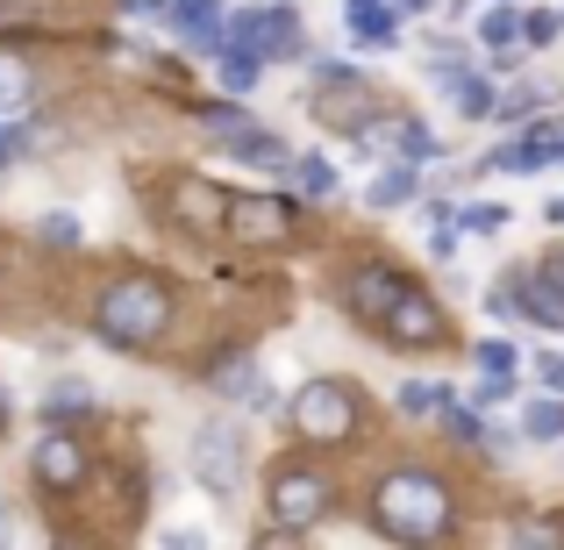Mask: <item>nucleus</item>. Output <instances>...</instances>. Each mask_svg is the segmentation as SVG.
Masks as SVG:
<instances>
[{
    "instance_id": "nucleus-1",
    "label": "nucleus",
    "mask_w": 564,
    "mask_h": 550,
    "mask_svg": "<svg viewBox=\"0 0 564 550\" xmlns=\"http://www.w3.org/2000/svg\"><path fill=\"white\" fill-rule=\"evenodd\" d=\"M451 522H457V494L436 479V472L400 465V472H386L372 486V529L379 537H393L408 550H429V543L451 537Z\"/></svg>"
},
{
    "instance_id": "nucleus-2",
    "label": "nucleus",
    "mask_w": 564,
    "mask_h": 550,
    "mask_svg": "<svg viewBox=\"0 0 564 550\" xmlns=\"http://www.w3.org/2000/svg\"><path fill=\"white\" fill-rule=\"evenodd\" d=\"M94 330H100V344H115V351L158 344V336L172 330V293H165V279H151V272L115 279V287L94 301Z\"/></svg>"
},
{
    "instance_id": "nucleus-3",
    "label": "nucleus",
    "mask_w": 564,
    "mask_h": 550,
    "mask_svg": "<svg viewBox=\"0 0 564 550\" xmlns=\"http://www.w3.org/2000/svg\"><path fill=\"white\" fill-rule=\"evenodd\" d=\"M221 51H250V57H264V65H293V57H307L301 8H293V0H264V8L229 14V29H221ZM221 51H215V57H221Z\"/></svg>"
},
{
    "instance_id": "nucleus-4",
    "label": "nucleus",
    "mask_w": 564,
    "mask_h": 550,
    "mask_svg": "<svg viewBox=\"0 0 564 550\" xmlns=\"http://www.w3.org/2000/svg\"><path fill=\"white\" fill-rule=\"evenodd\" d=\"M186 472H193V479H200L215 500H236V494H243V472H250L243 429L221 422V414H207V422L193 429V443H186Z\"/></svg>"
},
{
    "instance_id": "nucleus-5",
    "label": "nucleus",
    "mask_w": 564,
    "mask_h": 550,
    "mask_svg": "<svg viewBox=\"0 0 564 550\" xmlns=\"http://www.w3.org/2000/svg\"><path fill=\"white\" fill-rule=\"evenodd\" d=\"M329 508H336V486H329V472H315V465H279L272 486H264V515H272L279 537L315 529Z\"/></svg>"
},
{
    "instance_id": "nucleus-6",
    "label": "nucleus",
    "mask_w": 564,
    "mask_h": 550,
    "mask_svg": "<svg viewBox=\"0 0 564 550\" xmlns=\"http://www.w3.org/2000/svg\"><path fill=\"white\" fill-rule=\"evenodd\" d=\"M286 422L301 443H344V436H358V400H350L344 379H315L286 400Z\"/></svg>"
},
{
    "instance_id": "nucleus-7",
    "label": "nucleus",
    "mask_w": 564,
    "mask_h": 550,
    "mask_svg": "<svg viewBox=\"0 0 564 550\" xmlns=\"http://www.w3.org/2000/svg\"><path fill=\"white\" fill-rule=\"evenodd\" d=\"M408 287H414V279H408V272H393V265H358V272L336 279V301H344V315L358 322V330H379V322L393 315V301H400Z\"/></svg>"
},
{
    "instance_id": "nucleus-8",
    "label": "nucleus",
    "mask_w": 564,
    "mask_h": 550,
    "mask_svg": "<svg viewBox=\"0 0 564 550\" xmlns=\"http://www.w3.org/2000/svg\"><path fill=\"white\" fill-rule=\"evenodd\" d=\"M372 336H379V344H393V351H436L443 336H451V315H443V308L429 301L422 287H408V293L393 301V315H386Z\"/></svg>"
},
{
    "instance_id": "nucleus-9",
    "label": "nucleus",
    "mask_w": 564,
    "mask_h": 550,
    "mask_svg": "<svg viewBox=\"0 0 564 550\" xmlns=\"http://www.w3.org/2000/svg\"><path fill=\"white\" fill-rule=\"evenodd\" d=\"M344 29L365 51H400V8L393 0H344Z\"/></svg>"
},
{
    "instance_id": "nucleus-10",
    "label": "nucleus",
    "mask_w": 564,
    "mask_h": 550,
    "mask_svg": "<svg viewBox=\"0 0 564 550\" xmlns=\"http://www.w3.org/2000/svg\"><path fill=\"white\" fill-rule=\"evenodd\" d=\"M229 229L243 244H279L293 229V207L286 201H229Z\"/></svg>"
},
{
    "instance_id": "nucleus-11",
    "label": "nucleus",
    "mask_w": 564,
    "mask_h": 550,
    "mask_svg": "<svg viewBox=\"0 0 564 550\" xmlns=\"http://www.w3.org/2000/svg\"><path fill=\"white\" fill-rule=\"evenodd\" d=\"M221 151H229L236 165H258V172H279V180H293V151H286V137H272V129H243V137H229Z\"/></svg>"
},
{
    "instance_id": "nucleus-12",
    "label": "nucleus",
    "mask_w": 564,
    "mask_h": 550,
    "mask_svg": "<svg viewBox=\"0 0 564 550\" xmlns=\"http://www.w3.org/2000/svg\"><path fill=\"white\" fill-rule=\"evenodd\" d=\"M436 86L451 94L457 122H494V100H500V86L486 79V72H451V79H436Z\"/></svg>"
},
{
    "instance_id": "nucleus-13",
    "label": "nucleus",
    "mask_w": 564,
    "mask_h": 550,
    "mask_svg": "<svg viewBox=\"0 0 564 550\" xmlns=\"http://www.w3.org/2000/svg\"><path fill=\"white\" fill-rule=\"evenodd\" d=\"M414 193H422V165H408V158H386V165L372 172V186H365V207H408Z\"/></svg>"
},
{
    "instance_id": "nucleus-14",
    "label": "nucleus",
    "mask_w": 564,
    "mask_h": 550,
    "mask_svg": "<svg viewBox=\"0 0 564 550\" xmlns=\"http://www.w3.org/2000/svg\"><path fill=\"white\" fill-rule=\"evenodd\" d=\"M36 479L57 486V494H65V486H79V479H86V451H79L72 436H43V443H36Z\"/></svg>"
},
{
    "instance_id": "nucleus-15",
    "label": "nucleus",
    "mask_w": 564,
    "mask_h": 550,
    "mask_svg": "<svg viewBox=\"0 0 564 550\" xmlns=\"http://www.w3.org/2000/svg\"><path fill=\"white\" fill-rule=\"evenodd\" d=\"M543 108H551V94L543 86H500V100H494V122L500 129H529V122H543Z\"/></svg>"
},
{
    "instance_id": "nucleus-16",
    "label": "nucleus",
    "mask_w": 564,
    "mask_h": 550,
    "mask_svg": "<svg viewBox=\"0 0 564 550\" xmlns=\"http://www.w3.org/2000/svg\"><path fill=\"white\" fill-rule=\"evenodd\" d=\"M479 51L500 57V51H522V14L508 8V0H494V8L479 14Z\"/></svg>"
},
{
    "instance_id": "nucleus-17",
    "label": "nucleus",
    "mask_w": 564,
    "mask_h": 550,
    "mask_svg": "<svg viewBox=\"0 0 564 550\" xmlns=\"http://www.w3.org/2000/svg\"><path fill=\"white\" fill-rule=\"evenodd\" d=\"M207 379H215V393L221 400H250L264 386V371H258V358H250V351H236V358H221L215 371H207Z\"/></svg>"
},
{
    "instance_id": "nucleus-18",
    "label": "nucleus",
    "mask_w": 564,
    "mask_h": 550,
    "mask_svg": "<svg viewBox=\"0 0 564 550\" xmlns=\"http://www.w3.org/2000/svg\"><path fill=\"white\" fill-rule=\"evenodd\" d=\"M180 215L193 222V229H221V215H229V193H215L207 180H186V186H180Z\"/></svg>"
},
{
    "instance_id": "nucleus-19",
    "label": "nucleus",
    "mask_w": 564,
    "mask_h": 550,
    "mask_svg": "<svg viewBox=\"0 0 564 550\" xmlns=\"http://www.w3.org/2000/svg\"><path fill=\"white\" fill-rule=\"evenodd\" d=\"M522 443H564V400L557 393H536L522 408Z\"/></svg>"
},
{
    "instance_id": "nucleus-20",
    "label": "nucleus",
    "mask_w": 564,
    "mask_h": 550,
    "mask_svg": "<svg viewBox=\"0 0 564 550\" xmlns=\"http://www.w3.org/2000/svg\"><path fill=\"white\" fill-rule=\"evenodd\" d=\"M293 180H301V193H307V201H336V193H344V172H336L322 151L293 158Z\"/></svg>"
},
{
    "instance_id": "nucleus-21",
    "label": "nucleus",
    "mask_w": 564,
    "mask_h": 550,
    "mask_svg": "<svg viewBox=\"0 0 564 550\" xmlns=\"http://www.w3.org/2000/svg\"><path fill=\"white\" fill-rule=\"evenodd\" d=\"M29 108V65L0 43V115H22Z\"/></svg>"
},
{
    "instance_id": "nucleus-22",
    "label": "nucleus",
    "mask_w": 564,
    "mask_h": 550,
    "mask_svg": "<svg viewBox=\"0 0 564 550\" xmlns=\"http://www.w3.org/2000/svg\"><path fill=\"white\" fill-rule=\"evenodd\" d=\"M43 414H51V422H65V414H94V386H86V379H57L51 393H43Z\"/></svg>"
},
{
    "instance_id": "nucleus-23",
    "label": "nucleus",
    "mask_w": 564,
    "mask_h": 550,
    "mask_svg": "<svg viewBox=\"0 0 564 550\" xmlns=\"http://www.w3.org/2000/svg\"><path fill=\"white\" fill-rule=\"evenodd\" d=\"M215 72H221V86H229V100H236V94H250V86L264 79V57H250V51H221V57H215Z\"/></svg>"
},
{
    "instance_id": "nucleus-24",
    "label": "nucleus",
    "mask_w": 564,
    "mask_h": 550,
    "mask_svg": "<svg viewBox=\"0 0 564 550\" xmlns=\"http://www.w3.org/2000/svg\"><path fill=\"white\" fill-rule=\"evenodd\" d=\"M443 400H451V386H436V379H400L393 408L400 414H443Z\"/></svg>"
},
{
    "instance_id": "nucleus-25",
    "label": "nucleus",
    "mask_w": 564,
    "mask_h": 550,
    "mask_svg": "<svg viewBox=\"0 0 564 550\" xmlns=\"http://www.w3.org/2000/svg\"><path fill=\"white\" fill-rule=\"evenodd\" d=\"M508 201H471V207H457V229H465V236H500V229H508Z\"/></svg>"
},
{
    "instance_id": "nucleus-26",
    "label": "nucleus",
    "mask_w": 564,
    "mask_h": 550,
    "mask_svg": "<svg viewBox=\"0 0 564 550\" xmlns=\"http://www.w3.org/2000/svg\"><path fill=\"white\" fill-rule=\"evenodd\" d=\"M508 393H514V371H486V379H471V386H465V408L494 414V408H500Z\"/></svg>"
},
{
    "instance_id": "nucleus-27",
    "label": "nucleus",
    "mask_w": 564,
    "mask_h": 550,
    "mask_svg": "<svg viewBox=\"0 0 564 550\" xmlns=\"http://www.w3.org/2000/svg\"><path fill=\"white\" fill-rule=\"evenodd\" d=\"M36 236H43V244H51V250H79V215H65V207H51V215H43L36 222Z\"/></svg>"
},
{
    "instance_id": "nucleus-28",
    "label": "nucleus",
    "mask_w": 564,
    "mask_h": 550,
    "mask_svg": "<svg viewBox=\"0 0 564 550\" xmlns=\"http://www.w3.org/2000/svg\"><path fill=\"white\" fill-rule=\"evenodd\" d=\"M200 122L215 129L221 143H229V137H243V129H258V122H250V108H236V100H215V108H200Z\"/></svg>"
},
{
    "instance_id": "nucleus-29",
    "label": "nucleus",
    "mask_w": 564,
    "mask_h": 550,
    "mask_svg": "<svg viewBox=\"0 0 564 550\" xmlns=\"http://www.w3.org/2000/svg\"><path fill=\"white\" fill-rule=\"evenodd\" d=\"M471 358H479V371H514V365H522V351H514L508 336H479V351H471Z\"/></svg>"
},
{
    "instance_id": "nucleus-30",
    "label": "nucleus",
    "mask_w": 564,
    "mask_h": 550,
    "mask_svg": "<svg viewBox=\"0 0 564 550\" xmlns=\"http://www.w3.org/2000/svg\"><path fill=\"white\" fill-rule=\"evenodd\" d=\"M508 550H564V537H557V522H522V529H508Z\"/></svg>"
},
{
    "instance_id": "nucleus-31",
    "label": "nucleus",
    "mask_w": 564,
    "mask_h": 550,
    "mask_svg": "<svg viewBox=\"0 0 564 550\" xmlns=\"http://www.w3.org/2000/svg\"><path fill=\"white\" fill-rule=\"evenodd\" d=\"M557 29H564V22H557V14H543V8H536V14H522V51H543Z\"/></svg>"
},
{
    "instance_id": "nucleus-32",
    "label": "nucleus",
    "mask_w": 564,
    "mask_h": 550,
    "mask_svg": "<svg viewBox=\"0 0 564 550\" xmlns=\"http://www.w3.org/2000/svg\"><path fill=\"white\" fill-rule=\"evenodd\" d=\"M536 379H543V393L564 400V358H557V351H543V358H536Z\"/></svg>"
},
{
    "instance_id": "nucleus-33",
    "label": "nucleus",
    "mask_w": 564,
    "mask_h": 550,
    "mask_svg": "<svg viewBox=\"0 0 564 550\" xmlns=\"http://www.w3.org/2000/svg\"><path fill=\"white\" fill-rule=\"evenodd\" d=\"M158 550H215V543H207V529H165Z\"/></svg>"
},
{
    "instance_id": "nucleus-34",
    "label": "nucleus",
    "mask_w": 564,
    "mask_h": 550,
    "mask_svg": "<svg viewBox=\"0 0 564 550\" xmlns=\"http://www.w3.org/2000/svg\"><path fill=\"white\" fill-rule=\"evenodd\" d=\"M122 14H143V22L158 14V22H172V0H122Z\"/></svg>"
},
{
    "instance_id": "nucleus-35",
    "label": "nucleus",
    "mask_w": 564,
    "mask_h": 550,
    "mask_svg": "<svg viewBox=\"0 0 564 550\" xmlns=\"http://www.w3.org/2000/svg\"><path fill=\"white\" fill-rule=\"evenodd\" d=\"M543 279H551V287H564V244H551V258H543Z\"/></svg>"
},
{
    "instance_id": "nucleus-36",
    "label": "nucleus",
    "mask_w": 564,
    "mask_h": 550,
    "mask_svg": "<svg viewBox=\"0 0 564 550\" xmlns=\"http://www.w3.org/2000/svg\"><path fill=\"white\" fill-rule=\"evenodd\" d=\"M14 151H22V137H14V129H0V165H14Z\"/></svg>"
},
{
    "instance_id": "nucleus-37",
    "label": "nucleus",
    "mask_w": 564,
    "mask_h": 550,
    "mask_svg": "<svg viewBox=\"0 0 564 550\" xmlns=\"http://www.w3.org/2000/svg\"><path fill=\"white\" fill-rule=\"evenodd\" d=\"M0 550H14V515L0 508Z\"/></svg>"
},
{
    "instance_id": "nucleus-38",
    "label": "nucleus",
    "mask_w": 564,
    "mask_h": 550,
    "mask_svg": "<svg viewBox=\"0 0 564 550\" xmlns=\"http://www.w3.org/2000/svg\"><path fill=\"white\" fill-rule=\"evenodd\" d=\"M393 8H400V14H429V8H436V0H393Z\"/></svg>"
},
{
    "instance_id": "nucleus-39",
    "label": "nucleus",
    "mask_w": 564,
    "mask_h": 550,
    "mask_svg": "<svg viewBox=\"0 0 564 550\" xmlns=\"http://www.w3.org/2000/svg\"><path fill=\"white\" fill-rule=\"evenodd\" d=\"M543 222H551V229H557V222H564V193H557V201H551V207H543Z\"/></svg>"
},
{
    "instance_id": "nucleus-40",
    "label": "nucleus",
    "mask_w": 564,
    "mask_h": 550,
    "mask_svg": "<svg viewBox=\"0 0 564 550\" xmlns=\"http://www.w3.org/2000/svg\"><path fill=\"white\" fill-rule=\"evenodd\" d=\"M0 429H8V393H0Z\"/></svg>"
}]
</instances>
